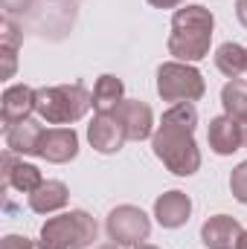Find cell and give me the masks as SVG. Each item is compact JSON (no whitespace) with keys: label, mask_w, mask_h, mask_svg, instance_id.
<instances>
[{"label":"cell","mask_w":247,"mask_h":249,"mask_svg":"<svg viewBox=\"0 0 247 249\" xmlns=\"http://www.w3.org/2000/svg\"><path fill=\"white\" fill-rule=\"evenodd\" d=\"M206 93V81L201 70L184 61H166L157 70V96L163 102L181 105V102H198Z\"/></svg>","instance_id":"5b68a950"},{"label":"cell","mask_w":247,"mask_h":249,"mask_svg":"<svg viewBox=\"0 0 247 249\" xmlns=\"http://www.w3.org/2000/svg\"><path fill=\"white\" fill-rule=\"evenodd\" d=\"M3 183L12 188H18V191H23V194H32L35 188L44 183V177H41V171L35 168V165H29V162H15V157H12V151L3 157Z\"/></svg>","instance_id":"9a60e30c"},{"label":"cell","mask_w":247,"mask_h":249,"mask_svg":"<svg viewBox=\"0 0 247 249\" xmlns=\"http://www.w3.org/2000/svg\"><path fill=\"white\" fill-rule=\"evenodd\" d=\"M230 191H233V197L239 203L247 206V160L233 168V174H230Z\"/></svg>","instance_id":"44dd1931"},{"label":"cell","mask_w":247,"mask_h":249,"mask_svg":"<svg viewBox=\"0 0 247 249\" xmlns=\"http://www.w3.org/2000/svg\"><path fill=\"white\" fill-rule=\"evenodd\" d=\"M242 223L230 214H212L204 226H201V244L206 249H236L242 238Z\"/></svg>","instance_id":"8fae6325"},{"label":"cell","mask_w":247,"mask_h":249,"mask_svg":"<svg viewBox=\"0 0 247 249\" xmlns=\"http://www.w3.org/2000/svg\"><path fill=\"white\" fill-rule=\"evenodd\" d=\"M236 249H247V232H242V238H239V244H236Z\"/></svg>","instance_id":"484cf974"},{"label":"cell","mask_w":247,"mask_h":249,"mask_svg":"<svg viewBox=\"0 0 247 249\" xmlns=\"http://www.w3.org/2000/svg\"><path fill=\"white\" fill-rule=\"evenodd\" d=\"M198 110L192 102L172 105L163 113V122L151 136L154 157L178 177H192L201 168V151L195 145Z\"/></svg>","instance_id":"6da1fadb"},{"label":"cell","mask_w":247,"mask_h":249,"mask_svg":"<svg viewBox=\"0 0 247 249\" xmlns=\"http://www.w3.org/2000/svg\"><path fill=\"white\" fill-rule=\"evenodd\" d=\"M108 238L117 244V247H140L143 241H148L151 235V220L143 209L137 206H117L111 214H108Z\"/></svg>","instance_id":"8992f818"},{"label":"cell","mask_w":247,"mask_h":249,"mask_svg":"<svg viewBox=\"0 0 247 249\" xmlns=\"http://www.w3.org/2000/svg\"><path fill=\"white\" fill-rule=\"evenodd\" d=\"M76 154H79V133L73 127H50V130H44L41 145H38V157L41 160L64 165Z\"/></svg>","instance_id":"ba28073f"},{"label":"cell","mask_w":247,"mask_h":249,"mask_svg":"<svg viewBox=\"0 0 247 249\" xmlns=\"http://www.w3.org/2000/svg\"><path fill=\"white\" fill-rule=\"evenodd\" d=\"M0 249H41L35 247L29 238H23V235H6L3 241H0Z\"/></svg>","instance_id":"7402d4cb"},{"label":"cell","mask_w":247,"mask_h":249,"mask_svg":"<svg viewBox=\"0 0 247 249\" xmlns=\"http://www.w3.org/2000/svg\"><path fill=\"white\" fill-rule=\"evenodd\" d=\"M3 124L6 130L15 127L18 122L29 119V113H35V90L26 84H12L3 90Z\"/></svg>","instance_id":"4fadbf2b"},{"label":"cell","mask_w":247,"mask_h":249,"mask_svg":"<svg viewBox=\"0 0 247 249\" xmlns=\"http://www.w3.org/2000/svg\"><path fill=\"white\" fill-rule=\"evenodd\" d=\"M99 235V226L96 220L82 212V209H73V212H64L59 217H50L44 226H41V249H87Z\"/></svg>","instance_id":"277c9868"},{"label":"cell","mask_w":247,"mask_h":249,"mask_svg":"<svg viewBox=\"0 0 247 249\" xmlns=\"http://www.w3.org/2000/svg\"><path fill=\"white\" fill-rule=\"evenodd\" d=\"M212 26L215 18L206 6L195 3L184 6L172 18V35H169V55H175L184 64H195L209 55L212 44Z\"/></svg>","instance_id":"7a4b0ae2"},{"label":"cell","mask_w":247,"mask_h":249,"mask_svg":"<svg viewBox=\"0 0 247 249\" xmlns=\"http://www.w3.org/2000/svg\"><path fill=\"white\" fill-rule=\"evenodd\" d=\"M67 200H70V191L62 180H44L29 194V209L38 214H53V212L67 206Z\"/></svg>","instance_id":"2e32d148"},{"label":"cell","mask_w":247,"mask_h":249,"mask_svg":"<svg viewBox=\"0 0 247 249\" xmlns=\"http://www.w3.org/2000/svg\"><path fill=\"white\" fill-rule=\"evenodd\" d=\"M18 44H21V35H18V29L12 26V20L6 18V20H3V44H0V53H3V58H6L3 78H12V75H15V64H18Z\"/></svg>","instance_id":"ffe728a7"},{"label":"cell","mask_w":247,"mask_h":249,"mask_svg":"<svg viewBox=\"0 0 247 249\" xmlns=\"http://www.w3.org/2000/svg\"><path fill=\"white\" fill-rule=\"evenodd\" d=\"M215 67L227 75V78H239L247 72V50L236 41H227L215 50Z\"/></svg>","instance_id":"ac0fdd59"},{"label":"cell","mask_w":247,"mask_h":249,"mask_svg":"<svg viewBox=\"0 0 247 249\" xmlns=\"http://www.w3.org/2000/svg\"><path fill=\"white\" fill-rule=\"evenodd\" d=\"M87 139L99 154H120L128 133L114 113H96L93 122L87 124Z\"/></svg>","instance_id":"52a82bcc"},{"label":"cell","mask_w":247,"mask_h":249,"mask_svg":"<svg viewBox=\"0 0 247 249\" xmlns=\"http://www.w3.org/2000/svg\"><path fill=\"white\" fill-rule=\"evenodd\" d=\"M134 249H157V247H151V244H140V247H134Z\"/></svg>","instance_id":"83f0119b"},{"label":"cell","mask_w":247,"mask_h":249,"mask_svg":"<svg viewBox=\"0 0 247 249\" xmlns=\"http://www.w3.org/2000/svg\"><path fill=\"white\" fill-rule=\"evenodd\" d=\"M93 107V96L82 84H59L35 90V113L50 124H73Z\"/></svg>","instance_id":"3957f363"},{"label":"cell","mask_w":247,"mask_h":249,"mask_svg":"<svg viewBox=\"0 0 247 249\" xmlns=\"http://www.w3.org/2000/svg\"><path fill=\"white\" fill-rule=\"evenodd\" d=\"M192 214V200L184 191H166L154 200V217L163 229H181Z\"/></svg>","instance_id":"7c38bea8"},{"label":"cell","mask_w":247,"mask_h":249,"mask_svg":"<svg viewBox=\"0 0 247 249\" xmlns=\"http://www.w3.org/2000/svg\"><path fill=\"white\" fill-rule=\"evenodd\" d=\"M123 96H125V87L117 75L105 72V75L96 78V87H93V107H96V113H114L117 105L123 102Z\"/></svg>","instance_id":"e0dca14e"},{"label":"cell","mask_w":247,"mask_h":249,"mask_svg":"<svg viewBox=\"0 0 247 249\" xmlns=\"http://www.w3.org/2000/svg\"><path fill=\"white\" fill-rule=\"evenodd\" d=\"M242 133H245V148H247V122H242Z\"/></svg>","instance_id":"4316f807"},{"label":"cell","mask_w":247,"mask_h":249,"mask_svg":"<svg viewBox=\"0 0 247 249\" xmlns=\"http://www.w3.org/2000/svg\"><path fill=\"white\" fill-rule=\"evenodd\" d=\"M221 105H224V113L247 122V81L242 78H230L221 90Z\"/></svg>","instance_id":"d6986e66"},{"label":"cell","mask_w":247,"mask_h":249,"mask_svg":"<svg viewBox=\"0 0 247 249\" xmlns=\"http://www.w3.org/2000/svg\"><path fill=\"white\" fill-rule=\"evenodd\" d=\"M114 116L123 122L125 133H128V139H137V142H143V139L154 136V133H151L154 113H151V107H148L145 102H140V99H123V102L117 105Z\"/></svg>","instance_id":"30bf717a"},{"label":"cell","mask_w":247,"mask_h":249,"mask_svg":"<svg viewBox=\"0 0 247 249\" xmlns=\"http://www.w3.org/2000/svg\"><path fill=\"white\" fill-rule=\"evenodd\" d=\"M206 142L218 157H230L236 151L245 148V133H242V122L233 116H215L209 127H206Z\"/></svg>","instance_id":"9c48e42d"},{"label":"cell","mask_w":247,"mask_h":249,"mask_svg":"<svg viewBox=\"0 0 247 249\" xmlns=\"http://www.w3.org/2000/svg\"><path fill=\"white\" fill-rule=\"evenodd\" d=\"M32 6V0H3V9H6V15L12 18V15H18V12H26Z\"/></svg>","instance_id":"603a6c76"},{"label":"cell","mask_w":247,"mask_h":249,"mask_svg":"<svg viewBox=\"0 0 247 249\" xmlns=\"http://www.w3.org/2000/svg\"><path fill=\"white\" fill-rule=\"evenodd\" d=\"M44 127L35 119H23L15 127L6 130V148L12 154H23V157H38V145H41Z\"/></svg>","instance_id":"5bb4252c"},{"label":"cell","mask_w":247,"mask_h":249,"mask_svg":"<svg viewBox=\"0 0 247 249\" xmlns=\"http://www.w3.org/2000/svg\"><path fill=\"white\" fill-rule=\"evenodd\" d=\"M99 249H117V244H105V247H99Z\"/></svg>","instance_id":"f1b7e54d"},{"label":"cell","mask_w":247,"mask_h":249,"mask_svg":"<svg viewBox=\"0 0 247 249\" xmlns=\"http://www.w3.org/2000/svg\"><path fill=\"white\" fill-rule=\"evenodd\" d=\"M154 9H175V6H184L186 0H148Z\"/></svg>","instance_id":"d4e9b609"},{"label":"cell","mask_w":247,"mask_h":249,"mask_svg":"<svg viewBox=\"0 0 247 249\" xmlns=\"http://www.w3.org/2000/svg\"><path fill=\"white\" fill-rule=\"evenodd\" d=\"M236 18H239V23L247 29V0H236Z\"/></svg>","instance_id":"cb8c5ba5"}]
</instances>
